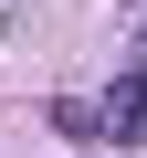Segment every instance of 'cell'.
Masks as SVG:
<instances>
[{"mask_svg": "<svg viewBox=\"0 0 147 158\" xmlns=\"http://www.w3.org/2000/svg\"><path fill=\"white\" fill-rule=\"evenodd\" d=\"M105 127H116V137H147V53L116 74V106H105Z\"/></svg>", "mask_w": 147, "mask_h": 158, "instance_id": "6da1fadb", "label": "cell"}]
</instances>
